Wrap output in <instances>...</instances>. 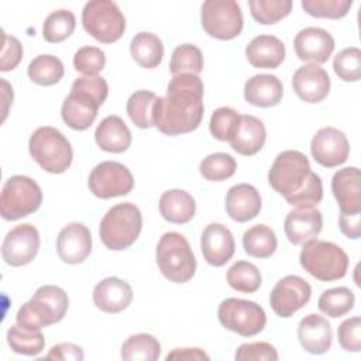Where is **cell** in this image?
I'll return each mask as SVG.
<instances>
[{
	"label": "cell",
	"instance_id": "ab89813d",
	"mask_svg": "<svg viewBox=\"0 0 361 361\" xmlns=\"http://www.w3.org/2000/svg\"><path fill=\"white\" fill-rule=\"evenodd\" d=\"M76 27L75 14L69 10H55L44 21L42 35L51 44L65 41L72 35Z\"/></svg>",
	"mask_w": 361,
	"mask_h": 361
},
{
	"label": "cell",
	"instance_id": "603a6c76",
	"mask_svg": "<svg viewBox=\"0 0 361 361\" xmlns=\"http://www.w3.org/2000/svg\"><path fill=\"white\" fill-rule=\"evenodd\" d=\"M133 295V288L128 282L117 276H109L96 283L93 302L102 312L120 313L130 306Z\"/></svg>",
	"mask_w": 361,
	"mask_h": 361
},
{
	"label": "cell",
	"instance_id": "f6af8a7d",
	"mask_svg": "<svg viewBox=\"0 0 361 361\" xmlns=\"http://www.w3.org/2000/svg\"><path fill=\"white\" fill-rule=\"evenodd\" d=\"M241 116L231 107H219L213 111L209 123L212 135L219 141H227L235 131Z\"/></svg>",
	"mask_w": 361,
	"mask_h": 361
},
{
	"label": "cell",
	"instance_id": "1f68e13d",
	"mask_svg": "<svg viewBox=\"0 0 361 361\" xmlns=\"http://www.w3.org/2000/svg\"><path fill=\"white\" fill-rule=\"evenodd\" d=\"M243 247L250 257L269 258L278 247L276 234L267 224H255L244 231Z\"/></svg>",
	"mask_w": 361,
	"mask_h": 361
},
{
	"label": "cell",
	"instance_id": "d4e9b609",
	"mask_svg": "<svg viewBox=\"0 0 361 361\" xmlns=\"http://www.w3.org/2000/svg\"><path fill=\"white\" fill-rule=\"evenodd\" d=\"M259 192L250 183H237L226 195V212L237 223H245L261 212Z\"/></svg>",
	"mask_w": 361,
	"mask_h": 361
},
{
	"label": "cell",
	"instance_id": "f35d334b",
	"mask_svg": "<svg viewBox=\"0 0 361 361\" xmlns=\"http://www.w3.org/2000/svg\"><path fill=\"white\" fill-rule=\"evenodd\" d=\"M203 54L193 44H182L178 45L171 56L169 71L172 76L180 73H193L197 75L203 71Z\"/></svg>",
	"mask_w": 361,
	"mask_h": 361
},
{
	"label": "cell",
	"instance_id": "c3c4849f",
	"mask_svg": "<svg viewBox=\"0 0 361 361\" xmlns=\"http://www.w3.org/2000/svg\"><path fill=\"white\" fill-rule=\"evenodd\" d=\"M234 358L237 361H276L279 358L276 348L267 341L241 344Z\"/></svg>",
	"mask_w": 361,
	"mask_h": 361
},
{
	"label": "cell",
	"instance_id": "816d5d0a",
	"mask_svg": "<svg viewBox=\"0 0 361 361\" xmlns=\"http://www.w3.org/2000/svg\"><path fill=\"white\" fill-rule=\"evenodd\" d=\"M45 358L63 360V361H82L85 358V354H83V350L73 343H59L51 347Z\"/></svg>",
	"mask_w": 361,
	"mask_h": 361
},
{
	"label": "cell",
	"instance_id": "bcb514c9",
	"mask_svg": "<svg viewBox=\"0 0 361 361\" xmlns=\"http://www.w3.org/2000/svg\"><path fill=\"white\" fill-rule=\"evenodd\" d=\"M106 65L104 52L92 45H86L79 48L73 56V66L78 72L86 76H97L100 71H103Z\"/></svg>",
	"mask_w": 361,
	"mask_h": 361
},
{
	"label": "cell",
	"instance_id": "5b68a950",
	"mask_svg": "<svg viewBox=\"0 0 361 361\" xmlns=\"http://www.w3.org/2000/svg\"><path fill=\"white\" fill-rule=\"evenodd\" d=\"M142 228L140 209L130 202L118 203L107 210L99 226V235L106 248L121 251L131 247Z\"/></svg>",
	"mask_w": 361,
	"mask_h": 361
},
{
	"label": "cell",
	"instance_id": "4fadbf2b",
	"mask_svg": "<svg viewBox=\"0 0 361 361\" xmlns=\"http://www.w3.org/2000/svg\"><path fill=\"white\" fill-rule=\"evenodd\" d=\"M87 186L96 197L111 199L128 195L134 188V178L126 165L104 161L92 169Z\"/></svg>",
	"mask_w": 361,
	"mask_h": 361
},
{
	"label": "cell",
	"instance_id": "e0dca14e",
	"mask_svg": "<svg viewBox=\"0 0 361 361\" xmlns=\"http://www.w3.org/2000/svg\"><path fill=\"white\" fill-rule=\"evenodd\" d=\"M293 48L300 61L322 65L329 61L334 51V38L323 28L306 27L296 34Z\"/></svg>",
	"mask_w": 361,
	"mask_h": 361
},
{
	"label": "cell",
	"instance_id": "db71d44e",
	"mask_svg": "<svg viewBox=\"0 0 361 361\" xmlns=\"http://www.w3.org/2000/svg\"><path fill=\"white\" fill-rule=\"evenodd\" d=\"M166 361L169 360H210V357L202 350V348H175L172 350L166 357Z\"/></svg>",
	"mask_w": 361,
	"mask_h": 361
},
{
	"label": "cell",
	"instance_id": "ba28073f",
	"mask_svg": "<svg viewBox=\"0 0 361 361\" xmlns=\"http://www.w3.org/2000/svg\"><path fill=\"white\" fill-rule=\"evenodd\" d=\"M42 192L39 185L24 175L8 178L0 195V213L7 221L23 219L39 209Z\"/></svg>",
	"mask_w": 361,
	"mask_h": 361
},
{
	"label": "cell",
	"instance_id": "f1b7e54d",
	"mask_svg": "<svg viewBox=\"0 0 361 361\" xmlns=\"http://www.w3.org/2000/svg\"><path fill=\"white\" fill-rule=\"evenodd\" d=\"M94 140L100 149L121 154L131 145V133L121 117L107 116L94 131Z\"/></svg>",
	"mask_w": 361,
	"mask_h": 361
},
{
	"label": "cell",
	"instance_id": "7a4b0ae2",
	"mask_svg": "<svg viewBox=\"0 0 361 361\" xmlns=\"http://www.w3.org/2000/svg\"><path fill=\"white\" fill-rule=\"evenodd\" d=\"M107 94L109 86L102 76H80L75 79L71 93L61 107L65 124L76 131L87 130L96 120L97 110Z\"/></svg>",
	"mask_w": 361,
	"mask_h": 361
},
{
	"label": "cell",
	"instance_id": "484cf974",
	"mask_svg": "<svg viewBox=\"0 0 361 361\" xmlns=\"http://www.w3.org/2000/svg\"><path fill=\"white\" fill-rule=\"evenodd\" d=\"M267 140L264 123L250 114L241 116L240 123L228 140L231 148L244 157H251L259 152Z\"/></svg>",
	"mask_w": 361,
	"mask_h": 361
},
{
	"label": "cell",
	"instance_id": "7bdbcfd3",
	"mask_svg": "<svg viewBox=\"0 0 361 361\" xmlns=\"http://www.w3.org/2000/svg\"><path fill=\"white\" fill-rule=\"evenodd\" d=\"M336 75L344 82H358L361 79V51L357 47L344 48L333 59Z\"/></svg>",
	"mask_w": 361,
	"mask_h": 361
},
{
	"label": "cell",
	"instance_id": "f546056e",
	"mask_svg": "<svg viewBox=\"0 0 361 361\" xmlns=\"http://www.w3.org/2000/svg\"><path fill=\"white\" fill-rule=\"evenodd\" d=\"M195 212L196 202L186 190L171 189L159 197V213L169 223L185 224L193 219Z\"/></svg>",
	"mask_w": 361,
	"mask_h": 361
},
{
	"label": "cell",
	"instance_id": "8d00e7d4",
	"mask_svg": "<svg viewBox=\"0 0 361 361\" xmlns=\"http://www.w3.org/2000/svg\"><path fill=\"white\" fill-rule=\"evenodd\" d=\"M7 344L17 354L38 355L45 347V338L41 330H27L13 324L7 330Z\"/></svg>",
	"mask_w": 361,
	"mask_h": 361
},
{
	"label": "cell",
	"instance_id": "277c9868",
	"mask_svg": "<svg viewBox=\"0 0 361 361\" xmlns=\"http://www.w3.org/2000/svg\"><path fill=\"white\" fill-rule=\"evenodd\" d=\"M302 268L322 282H331L345 276L348 269V255L331 241L309 240L299 254Z\"/></svg>",
	"mask_w": 361,
	"mask_h": 361
},
{
	"label": "cell",
	"instance_id": "7402d4cb",
	"mask_svg": "<svg viewBox=\"0 0 361 361\" xmlns=\"http://www.w3.org/2000/svg\"><path fill=\"white\" fill-rule=\"evenodd\" d=\"M322 227V213L314 207H296L286 214L283 221V231L288 240L295 245L316 238L320 234Z\"/></svg>",
	"mask_w": 361,
	"mask_h": 361
},
{
	"label": "cell",
	"instance_id": "52a82bcc",
	"mask_svg": "<svg viewBox=\"0 0 361 361\" xmlns=\"http://www.w3.org/2000/svg\"><path fill=\"white\" fill-rule=\"evenodd\" d=\"M32 159L49 173H63L72 164L73 149L68 138L55 127L37 128L28 141Z\"/></svg>",
	"mask_w": 361,
	"mask_h": 361
},
{
	"label": "cell",
	"instance_id": "3957f363",
	"mask_svg": "<svg viewBox=\"0 0 361 361\" xmlns=\"http://www.w3.org/2000/svg\"><path fill=\"white\" fill-rule=\"evenodd\" d=\"M69 307L66 292L55 285L39 286L34 296L17 312V324L27 330H41L61 322Z\"/></svg>",
	"mask_w": 361,
	"mask_h": 361
},
{
	"label": "cell",
	"instance_id": "6da1fadb",
	"mask_svg": "<svg viewBox=\"0 0 361 361\" xmlns=\"http://www.w3.org/2000/svg\"><path fill=\"white\" fill-rule=\"evenodd\" d=\"M203 82L197 75L180 73L171 79L166 96L154 104V126L165 135L195 131L203 118Z\"/></svg>",
	"mask_w": 361,
	"mask_h": 361
},
{
	"label": "cell",
	"instance_id": "681fc988",
	"mask_svg": "<svg viewBox=\"0 0 361 361\" xmlns=\"http://www.w3.org/2000/svg\"><path fill=\"white\" fill-rule=\"evenodd\" d=\"M337 338L343 350L358 353L361 350V319L354 316L344 320L337 329Z\"/></svg>",
	"mask_w": 361,
	"mask_h": 361
},
{
	"label": "cell",
	"instance_id": "e575fe53",
	"mask_svg": "<svg viewBox=\"0 0 361 361\" xmlns=\"http://www.w3.org/2000/svg\"><path fill=\"white\" fill-rule=\"evenodd\" d=\"M354 303L355 296L351 289L345 286H338L323 290L317 300V307L326 316L336 319L347 314L354 307Z\"/></svg>",
	"mask_w": 361,
	"mask_h": 361
},
{
	"label": "cell",
	"instance_id": "cb8c5ba5",
	"mask_svg": "<svg viewBox=\"0 0 361 361\" xmlns=\"http://www.w3.org/2000/svg\"><path fill=\"white\" fill-rule=\"evenodd\" d=\"M298 338L303 350L310 354H324L331 347V326L330 322L316 313L306 314L298 326Z\"/></svg>",
	"mask_w": 361,
	"mask_h": 361
},
{
	"label": "cell",
	"instance_id": "d6986e66",
	"mask_svg": "<svg viewBox=\"0 0 361 361\" xmlns=\"http://www.w3.org/2000/svg\"><path fill=\"white\" fill-rule=\"evenodd\" d=\"M200 250L207 264L223 267L235 251L234 237L230 228L221 223H210L202 233Z\"/></svg>",
	"mask_w": 361,
	"mask_h": 361
},
{
	"label": "cell",
	"instance_id": "44dd1931",
	"mask_svg": "<svg viewBox=\"0 0 361 361\" xmlns=\"http://www.w3.org/2000/svg\"><path fill=\"white\" fill-rule=\"evenodd\" d=\"M331 192L340 213H361V175L357 166L338 169L331 179Z\"/></svg>",
	"mask_w": 361,
	"mask_h": 361
},
{
	"label": "cell",
	"instance_id": "2e32d148",
	"mask_svg": "<svg viewBox=\"0 0 361 361\" xmlns=\"http://www.w3.org/2000/svg\"><path fill=\"white\" fill-rule=\"evenodd\" d=\"M310 152L319 165L324 168H334L347 161L350 155V144L341 130L323 127L313 135Z\"/></svg>",
	"mask_w": 361,
	"mask_h": 361
},
{
	"label": "cell",
	"instance_id": "f907efd6",
	"mask_svg": "<svg viewBox=\"0 0 361 361\" xmlns=\"http://www.w3.org/2000/svg\"><path fill=\"white\" fill-rule=\"evenodd\" d=\"M21 58H23V45H21V42L16 37L7 35L3 31L0 71H3V72L13 71L20 63Z\"/></svg>",
	"mask_w": 361,
	"mask_h": 361
},
{
	"label": "cell",
	"instance_id": "7c38bea8",
	"mask_svg": "<svg viewBox=\"0 0 361 361\" xmlns=\"http://www.w3.org/2000/svg\"><path fill=\"white\" fill-rule=\"evenodd\" d=\"M200 21L207 35L221 41L238 37L244 25L241 7L234 0H206L200 8Z\"/></svg>",
	"mask_w": 361,
	"mask_h": 361
},
{
	"label": "cell",
	"instance_id": "4dcf8cb0",
	"mask_svg": "<svg viewBox=\"0 0 361 361\" xmlns=\"http://www.w3.org/2000/svg\"><path fill=\"white\" fill-rule=\"evenodd\" d=\"M130 52L133 59L141 68L154 69L162 62L164 44L158 35L148 31H141L131 39Z\"/></svg>",
	"mask_w": 361,
	"mask_h": 361
},
{
	"label": "cell",
	"instance_id": "30bf717a",
	"mask_svg": "<svg viewBox=\"0 0 361 361\" xmlns=\"http://www.w3.org/2000/svg\"><path fill=\"white\" fill-rule=\"evenodd\" d=\"M312 173L310 162L305 154L295 149H286L276 155L268 171L271 188L285 199L303 188Z\"/></svg>",
	"mask_w": 361,
	"mask_h": 361
},
{
	"label": "cell",
	"instance_id": "9c48e42d",
	"mask_svg": "<svg viewBox=\"0 0 361 361\" xmlns=\"http://www.w3.org/2000/svg\"><path fill=\"white\" fill-rule=\"evenodd\" d=\"M82 24L89 35L103 44L118 41L126 30V18L111 0L87 1L82 10Z\"/></svg>",
	"mask_w": 361,
	"mask_h": 361
},
{
	"label": "cell",
	"instance_id": "60d3db41",
	"mask_svg": "<svg viewBox=\"0 0 361 361\" xmlns=\"http://www.w3.org/2000/svg\"><path fill=\"white\" fill-rule=\"evenodd\" d=\"M290 0H250L248 7L252 18L264 25L276 24L292 11Z\"/></svg>",
	"mask_w": 361,
	"mask_h": 361
},
{
	"label": "cell",
	"instance_id": "8fae6325",
	"mask_svg": "<svg viewBox=\"0 0 361 361\" xmlns=\"http://www.w3.org/2000/svg\"><path fill=\"white\" fill-rule=\"evenodd\" d=\"M217 317L220 324L243 337L261 333L267 324L265 310L252 300L227 298L219 305Z\"/></svg>",
	"mask_w": 361,
	"mask_h": 361
},
{
	"label": "cell",
	"instance_id": "83f0119b",
	"mask_svg": "<svg viewBox=\"0 0 361 361\" xmlns=\"http://www.w3.org/2000/svg\"><path fill=\"white\" fill-rule=\"evenodd\" d=\"M283 96L282 82L275 75L259 73L250 78L244 85V99L257 107L276 106Z\"/></svg>",
	"mask_w": 361,
	"mask_h": 361
},
{
	"label": "cell",
	"instance_id": "8992f818",
	"mask_svg": "<svg viewBox=\"0 0 361 361\" xmlns=\"http://www.w3.org/2000/svg\"><path fill=\"white\" fill-rule=\"evenodd\" d=\"M157 265L161 274L171 282L185 283L196 272V258L189 241L176 231L161 235L155 250Z\"/></svg>",
	"mask_w": 361,
	"mask_h": 361
},
{
	"label": "cell",
	"instance_id": "d6a6232c",
	"mask_svg": "<svg viewBox=\"0 0 361 361\" xmlns=\"http://www.w3.org/2000/svg\"><path fill=\"white\" fill-rule=\"evenodd\" d=\"M27 73L34 83L41 86H52L63 78L65 68L59 58L44 54L35 56L30 62Z\"/></svg>",
	"mask_w": 361,
	"mask_h": 361
},
{
	"label": "cell",
	"instance_id": "836d02e7",
	"mask_svg": "<svg viewBox=\"0 0 361 361\" xmlns=\"http://www.w3.org/2000/svg\"><path fill=\"white\" fill-rule=\"evenodd\" d=\"M161 344L152 336L147 333H138L130 336L121 345L123 360H142L155 361L159 358Z\"/></svg>",
	"mask_w": 361,
	"mask_h": 361
},
{
	"label": "cell",
	"instance_id": "f5cc1de1",
	"mask_svg": "<svg viewBox=\"0 0 361 361\" xmlns=\"http://www.w3.org/2000/svg\"><path fill=\"white\" fill-rule=\"evenodd\" d=\"M360 220H361V213H353V214H345V213H340L338 217V226L341 233L351 238V240H357L361 235V226H360Z\"/></svg>",
	"mask_w": 361,
	"mask_h": 361
},
{
	"label": "cell",
	"instance_id": "74e56055",
	"mask_svg": "<svg viewBox=\"0 0 361 361\" xmlns=\"http://www.w3.org/2000/svg\"><path fill=\"white\" fill-rule=\"evenodd\" d=\"M157 94L149 90H137L127 100V114L138 128H149L154 126L152 111Z\"/></svg>",
	"mask_w": 361,
	"mask_h": 361
},
{
	"label": "cell",
	"instance_id": "ac0fdd59",
	"mask_svg": "<svg viewBox=\"0 0 361 361\" xmlns=\"http://www.w3.org/2000/svg\"><path fill=\"white\" fill-rule=\"evenodd\" d=\"M56 252L65 264H80L92 252L90 230L82 223L66 224L56 237Z\"/></svg>",
	"mask_w": 361,
	"mask_h": 361
},
{
	"label": "cell",
	"instance_id": "d590c367",
	"mask_svg": "<svg viewBox=\"0 0 361 361\" xmlns=\"http://www.w3.org/2000/svg\"><path fill=\"white\" fill-rule=\"evenodd\" d=\"M227 283L237 292L254 293L261 286V272L252 262L237 261L227 271Z\"/></svg>",
	"mask_w": 361,
	"mask_h": 361
},
{
	"label": "cell",
	"instance_id": "5bb4252c",
	"mask_svg": "<svg viewBox=\"0 0 361 361\" xmlns=\"http://www.w3.org/2000/svg\"><path fill=\"white\" fill-rule=\"evenodd\" d=\"M312 296L307 281L298 275H286L276 282L269 295V305L279 317H290L302 309Z\"/></svg>",
	"mask_w": 361,
	"mask_h": 361
},
{
	"label": "cell",
	"instance_id": "7dc6e473",
	"mask_svg": "<svg viewBox=\"0 0 361 361\" xmlns=\"http://www.w3.org/2000/svg\"><path fill=\"white\" fill-rule=\"evenodd\" d=\"M323 199L322 178L312 171L309 179L296 193L288 196L285 200L296 207H316Z\"/></svg>",
	"mask_w": 361,
	"mask_h": 361
},
{
	"label": "cell",
	"instance_id": "ffe728a7",
	"mask_svg": "<svg viewBox=\"0 0 361 361\" xmlns=\"http://www.w3.org/2000/svg\"><path fill=\"white\" fill-rule=\"evenodd\" d=\"M329 73L314 63L298 68L292 78V87L298 97L306 103H320L330 92Z\"/></svg>",
	"mask_w": 361,
	"mask_h": 361
},
{
	"label": "cell",
	"instance_id": "b9f144b4",
	"mask_svg": "<svg viewBox=\"0 0 361 361\" xmlns=\"http://www.w3.org/2000/svg\"><path fill=\"white\" fill-rule=\"evenodd\" d=\"M237 169L235 159L226 152H214L202 159L199 172L206 180L220 182L231 178Z\"/></svg>",
	"mask_w": 361,
	"mask_h": 361
},
{
	"label": "cell",
	"instance_id": "ee69618b",
	"mask_svg": "<svg viewBox=\"0 0 361 361\" xmlns=\"http://www.w3.org/2000/svg\"><path fill=\"white\" fill-rule=\"evenodd\" d=\"M351 6V0H302V8L316 18H343Z\"/></svg>",
	"mask_w": 361,
	"mask_h": 361
},
{
	"label": "cell",
	"instance_id": "9a60e30c",
	"mask_svg": "<svg viewBox=\"0 0 361 361\" xmlns=\"http://www.w3.org/2000/svg\"><path fill=\"white\" fill-rule=\"evenodd\" d=\"M39 250V233L30 224H18L11 228L1 244V257L7 265L23 267L30 264Z\"/></svg>",
	"mask_w": 361,
	"mask_h": 361
},
{
	"label": "cell",
	"instance_id": "4316f807",
	"mask_svg": "<svg viewBox=\"0 0 361 361\" xmlns=\"http://www.w3.org/2000/svg\"><path fill=\"white\" fill-rule=\"evenodd\" d=\"M245 56L254 68L276 69L285 59V45L278 37L262 34L248 42Z\"/></svg>",
	"mask_w": 361,
	"mask_h": 361
}]
</instances>
